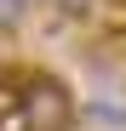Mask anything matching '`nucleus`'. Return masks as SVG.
Here are the masks:
<instances>
[{"instance_id": "obj_1", "label": "nucleus", "mask_w": 126, "mask_h": 131, "mask_svg": "<svg viewBox=\"0 0 126 131\" xmlns=\"http://www.w3.org/2000/svg\"><path fill=\"white\" fill-rule=\"evenodd\" d=\"M17 120H23V131H69L75 125V91L52 74H29L23 85H17Z\"/></svg>"}, {"instance_id": "obj_2", "label": "nucleus", "mask_w": 126, "mask_h": 131, "mask_svg": "<svg viewBox=\"0 0 126 131\" xmlns=\"http://www.w3.org/2000/svg\"><path fill=\"white\" fill-rule=\"evenodd\" d=\"M46 6H52L57 17H69V23H75V17H92V12H103V0H46Z\"/></svg>"}, {"instance_id": "obj_3", "label": "nucleus", "mask_w": 126, "mask_h": 131, "mask_svg": "<svg viewBox=\"0 0 126 131\" xmlns=\"http://www.w3.org/2000/svg\"><path fill=\"white\" fill-rule=\"evenodd\" d=\"M23 23H29V6H23V0H0V34H12Z\"/></svg>"}, {"instance_id": "obj_4", "label": "nucleus", "mask_w": 126, "mask_h": 131, "mask_svg": "<svg viewBox=\"0 0 126 131\" xmlns=\"http://www.w3.org/2000/svg\"><path fill=\"white\" fill-rule=\"evenodd\" d=\"M23 6H29V12H34V6H46V0H23Z\"/></svg>"}]
</instances>
